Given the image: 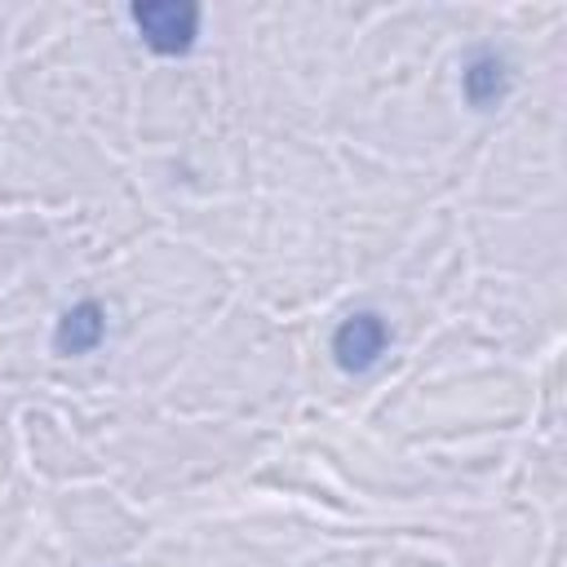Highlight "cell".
Masks as SVG:
<instances>
[{
	"label": "cell",
	"instance_id": "3957f363",
	"mask_svg": "<svg viewBox=\"0 0 567 567\" xmlns=\"http://www.w3.org/2000/svg\"><path fill=\"white\" fill-rule=\"evenodd\" d=\"M106 332V315L97 301H80L71 306L62 319H58V332H53V350L58 354H89Z\"/></svg>",
	"mask_w": 567,
	"mask_h": 567
},
{
	"label": "cell",
	"instance_id": "6da1fadb",
	"mask_svg": "<svg viewBox=\"0 0 567 567\" xmlns=\"http://www.w3.org/2000/svg\"><path fill=\"white\" fill-rule=\"evenodd\" d=\"M133 22L155 53H186L199 31V9L186 0H146L133 4Z\"/></svg>",
	"mask_w": 567,
	"mask_h": 567
},
{
	"label": "cell",
	"instance_id": "277c9868",
	"mask_svg": "<svg viewBox=\"0 0 567 567\" xmlns=\"http://www.w3.org/2000/svg\"><path fill=\"white\" fill-rule=\"evenodd\" d=\"M505 84H509V71L496 53H474L470 66H465V97L470 106H496L505 97Z\"/></svg>",
	"mask_w": 567,
	"mask_h": 567
},
{
	"label": "cell",
	"instance_id": "7a4b0ae2",
	"mask_svg": "<svg viewBox=\"0 0 567 567\" xmlns=\"http://www.w3.org/2000/svg\"><path fill=\"white\" fill-rule=\"evenodd\" d=\"M385 346H390V328L377 310H354L332 332V354L346 372H368L385 354Z\"/></svg>",
	"mask_w": 567,
	"mask_h": 567
}]
</instances>
